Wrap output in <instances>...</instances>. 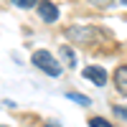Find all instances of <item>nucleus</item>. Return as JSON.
Here are the masks:
<instances>
[{"mask_svg":"<svg viewBox=\"0 0 127 127\" xmlns=\"http://www.w3.org/2000/svg\"><path fill=\"white\" fill-rule=\"evenodd\" d=\"M92 36H97V31L87 28V26H71V28H66V38L76 41V43H87V41H92Z\"/></svg>","mask_w":127,"mask_h":127,"instance_id":"f03ea898","label":"nucleus"},{"mask_svg":"<svg viewBox=\"0 0 127 127\" xmlns=\"http://www.w3.org/2000/svg\"><path fill=\"white\" fill-rule=\"evenodd\" d=\"M61 59H66L69 66H74V64H76V59H74V51H71L69 46H61Z\"/></svg>","mask_w":127,"mask_h":127,"instance_id":"0eeeda50","label":"nucleus"},{"mask_svg":"<svg viewBox=\"0 0 127 127\" xmlns=\"http://www.w3.org/2000/svg\"><path fill=\"white\" fill-rule=\"evenodd\" d=\"M112 79H114V87H117V92L127 97V66H117V71H114Z\"/></svg>","mask_w":127,"mask_h":127,"instance_id":"39448f33","label":"nucleus"},{"mask_svg":"<svg viewBox=\"0 0 127 127\" xmlns=\"http://www.w3.org/2000/svg\"><path fill=\"white\" fill-rule=\"evenodd\" d=\"M81 74H84V79H89L92 84H97V87H104V84H107V71L102 66H87Z\"/></svg>","mask_w":127,"mask_h":127,"instance_id":"7ed1b4c3","label":"nucleus"},{"mask_svg":"<svg viewBox=\"0 0 127 127\" xmlns=\"http://www.w3.org/2000/svg\"><path fill=\"white\" fill-rule=\"evenodd\" d=\"M46 127H61V125H59L56 120H48V122H46Z\"/></svg>","mask_w":127,"mask_h":127,"instance_id":"f8f14e48","label":"nucleus"},{"mask_svg":"<svg viewBox=\"0 0 127 127\" xmlns=\"http://www.w3.org/2000/svg\"><path fill=\"white\" fill-rule=\"evenodd\" d=\"M38 3H41V0H13V5H15V8H26V10H28V8H33V5H38Z\"/></svg>","mask_w":127,"mask_h":127,"instance_id":"6e6552de","label":"nucleus"},{"mask_svg":"<svg viewBox=\"0 0 127 127\" xmlns=\"http://www.w3.org/2000/svg\"><path fill=\"white\" fill-rule=\"evenodd\" d=\"M66 99H74L76 104H81V107H89L92 104V99L84 97V94H79V92H66Z\"/></svg>","mask_w":127,"mask_h":127,"instance_id":"423d86ee","label":"nucleus"},{"mask_svg":"<svg viewBox=\"0 0 127 127\" xmlns=\"http://www.w3.org/2000/svg\"><path fill=\"white\" fill-rule=\"evenodd\" d=\"M33 64H36L41 71H46L48 76H59V74H61V64H59L54 56H51L48 51H43V48L33 54Z\"/></svg>","mask_w":127,"mask_h":127,"instance_id":"f257e3e1","label":"nucleus"},{"mask_svg":"<svg viewBox=\"0 0 127 127\" xmlns=\"http://www.w3.org/2000/svg\"><path fill=\"white\" fill-rule=\"evenodd\" d=\"M38 13H41V18H43L46 23H56L59 20V8L54 3H48V0H41L38 3Z\"/></svg>","mask_w":127,"mask_h":127,"instance_id":"20e7f679","label":"nucleus"},{"mask_svg":"<svg viewBox=\"0 0 127 127\" xmlns=\"http://www.w3.org/2000/svg\"><path fill=\"white\" fill-rule=\"evenodd\" d=\"M89 3H92V5H97V8H109L114 0H89Z\"/></svg>","mask_w":127,"mask_h":127,"instance_id":"9d476101","label":"nucleus"},{"mask_svg":"<svg viewBox=\"0 0 127 127\" xmlns=\"http://www.w3.org/2000/svg\"><path fill=\"white\" fill-rule=\"evenodd\" d=\"M0 127H5V125H0Z\"/></svg>","mask_w":127,"mask_h":127,"instance_id":"4468645a","label":"nucleus"},{"mask_svg":"<svg viewBox=\"0 0 127 127\" xmlns=\"http://www.w3.org/2000/svg\"><path fill=\"white\" fill-rule=\"evenodd\" d=\"M114 114H117V117H122V120L127 122V107H114Z\"/></svg>","mask_w":127,"mask_h":127,"instance_id":"9b49d317","label":"nucleus"},{"mask_svg":"<svg viewBox=\"0 0 127 127\" xmlns=\"http://www.w3.org/2000/svg\"><path fill=\"white\" fill-rule=\"evenodd\" d=\"M89 127H114V125L107 122V120H102V117H92L89 120Z\"/></svg>","mask_w":127,"mask_h":127,"instance_id":"1a4fd4ad","label":"nucleus"},{"mask_svg":"<svg viewBox=\"0 0 127 127\" xmlns=\"http://www.w3.org/2000/svg\"><path fill=\"white\" fill-rule=\"evenodd\" d=\"M122 3H125V5H127V0H122Z\"/></svg>","mask_w":127,"mask_h":127,"instance_id":"ddd939ff","label":"nucleus"}]
</instances>
